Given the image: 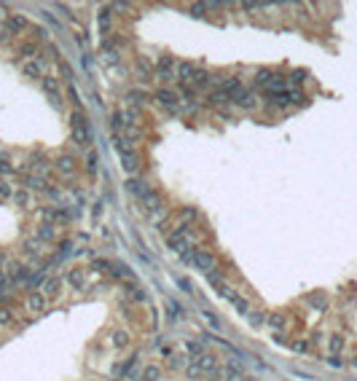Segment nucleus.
<instances>
[{
    "label": "nucleus",
    "mask_w": 357,
    "mask_h": 381,
    "mask_svg": "<svg viewBox=\"0 0 357 381\" xmlns=\"http://www.w3.org/2000/svg\"><path fill=\"white\" fill-rule=\"evenodd\" d=\"M185 373L191 376V378H196V376H218V373H223V368H220L215 354L201 352L199 357H194V360H191V365L185 368Z\"/></svg>",
    "instance_id": "obj_1"
},
{
    "label": "nucleus",
    "mask_w": 357,
    "mask_h": 381,
    "mask_svg": "<svg viewBox=\"0 0 357 381\" xmlns=\"http://www.w3.org/2000/svg\"><path fill=\"white\" fill-rule=\"evenodd\" d=\"M185 263H191L194 269H199L201 274H215L218 271V258L210 253V250H199V247H191L188 253L183 255Z\"/></svg>",
    "instance_id": "obj_2"
},
{
    "label": "nucleus",
    "mask_w": 357,
    "mask_h": 381,
    "mask_svg": "<svg viewBox=\"0 0 357 381\" xmlns=\"http://www.w3.org/2000/svg\"><path fill=\"white\" fill-rule=\"evenodd\" d=\"M70 132H73V140L78 142V145L86 148L91 142V129H89V121L86 116H83L81 110H76L73 116H70Z\"/></svg>",
    "instance_id": "obj_3"
},
{
    "label": "nucleus",
    "mask_w": 357,
    "mask_h": 381,
    "mask_svg": "<svg viewBox=\"0 0 357 381\" xmlns=\"http://www.w3.org/2000/svg\"><path fill=\"white\" fill-rule=\"evenodd\" d=\"M156 100H159V105L161 108H166L170 113H180V94H177L175 89H159L156 91Z\"/></svg>",
    "instance_id": "obj_4"
},
{
    "label": "nucleus",
    "mask_w": 357,
    "mask_h": 381,
    "mask_svg": "<svg viewBox=\"0 0 357 381\" xmlns=\"http://www.w3.org/2000/svg\"><path fill=\"white\" fill-rule=\"evenodd\" d=\"M118 156H121V166H124V169L129 172V175H135L137 172V153L132 150V148H124L121 145V142H118Z\"/></svg>",
    "instance_id": "obj_5"
},
{
    "label": "nucleus",
    "mask_w": 357,
    "mask_h": 381,
    "mask_svg": "<svg viewBox=\"0 0 357 381\" xmlns=\"http://www.w3.org/2000/svg\"><path fill=\"white\" fill-rule=\"evenodd\" d=\"M185 83H188V86H191V89H196V91H199V89H204V86H210V83H212V75L207 73L204 67H196L194 73L188 75V81H185Z\"/></svg>",
    "instance_id": "obj_6"
},
{
    "label": "nucleus",
    "mask_w": 357,
    "mask_h": 381,
    "mask_svg": "<svg viewBox=\"0 0 357 381\" xmlns=\"http://www.w3.org/2000/svg\"><path fill=\"white\" fill-rule=\"evenodd\" d=\"M6 30L11 32V35H16V32H25V30H30V22L22 16V14H11L8 19H6Z\"/></svg>",
    "instance_id": "obj_7"
},
{
    "label": "nucleus",
    "mask_w": 357,
    "mask_h": 381,
    "mask_svg": "<svg viewBox=\"0 0 357 381\" xmlns=\"http://www.w3.org/2000/svg\"><path fill=\"white\" fill-rule=\"evenodd\" d=\"M156 70H159V78H161V81H172V78H175V59H172V56H161L159 65H156Z\"/></svg>",
    "instance_id": "obj_8"
},
{
    "label": "nucleus",
    "mask_w": 357,
    "mask_h": 381,
    "mask_svg": "<svg viewBox=\"0 0 357 381\" xmlns=\"http://www.w3.org/2000/svg\"><path fill=\"white\" fill-rule=\"evenodd\" d=\"M22 75H27V78H43V65H41V59H27V62H22Z\"/></svg>",
    "instance_id": "obj_9"
},
{
    "label": "nucleus",
    "mask_w": 357,
    "mask_h": 381,
    "mask_svg": "<svg viewBox=\"0 0 357 381\" xmlns=\"http://www.w3.org/2000/svg\"><path fill=\"white\" fill-rule=\"evenodd\" d=\"M27 309H30V314H41L43 309H46V295L41 290H35L27 295Z\"/></svg>",
    "instance_id": "obj_10"
},
{
    "label": "nucleus",
    "mask_w": 357,
    "mask_h": 381,
    "mask_svg": "<svg viewBox=\"0 0 357 381\" xmlns=\"http://www.w3.org/2000/svg\"><path fill=\"white\" fill-rule=\"evenodd\" d=\"M229 303L234 306V312L236 314H250V312H253V306H250V301L245 298V295H239V293H231V298H229Z\"/></svg>",
    "instance_id": "obj_11"
},
{
    "label": "nucleus",
    "mask_w": 357,
    "mask_h": 381,
    "mask_svg": "<svg viewBox=\"0 0 357 381\" xmlns=\"http://www.w3.org/2000/svg\"><path fill=\"white\" fill-rule=\"evenodd\" d=\"M41 89L49 94L51 100H59V91H62V89H59V81L51 78V75H43V78H41Z\"/></svg>",
    "instance_id": "obj_12"
},
{
    "label": "nucleus",
    "mask_w": 357,
    "mask_h": 381,
    "mask_svg": "<svg viewBox=\"0 0 357 381\" xmlns=\"http://www.w3.org/2000/svg\"><path fill=\"white\" fill-rule=\"evenodd\" d=\"M231 102L234 105H239V108H245V110H250V108H253V105H255V97H253V94H250V91H236V94H231Z\"/></svg>",
    "instance_id": "obj_13"
},
{
    "label": "nucleus",
    "mask_w": 357,
    "mask_h": 381,
    "mask_svg": "<svg viewBox=\"0 0 357 381\" xmlns=\"http://www.w3.org/2000/svg\"><path fill=\"white\" fill-rule=\"evenodd\" d=\"M59 290H62V279H46V284L41 288V293L46 295V298H54V295H59Z\"/></svg>",
    "instance_id": "obj_14"
},
{
    "label": "nucleus",
    "mask_w": 357,
    "mask_h": 381,
    "mask_svg": "<svg viewBox=\"0 0 357 381\" xmlns=\"http://www.w3.org/2000/svg\"><path fill=\"white\" fill-rule=\"evenodd\" d=\"M166 365H170V371H183L185 365V354H166Z\"/></svg>",
    "instance_id": "obj_15"
},
{
    "label": "nucleus",
    "mask_w": 357,
    "mask_h": 381,
    "mask_svg": "<svg viewBox=\"0 0 357 381\" xmlns=\"http://www.w3.org/2000/svg\"><path fill=\"white\" fill-rule=\"evenodd\" d=\"M65 277H67V282L73 284L76 290H81V288H83V269H70V271L65 274Z\"/></svg>",
    "instance_id": "obj_16"
},
{
    "label": "nucleus",
    "mask_w": 357,
    "mask_h": 381,
    "mask_svg": "<svg viewBox=\"0 0 357 381\" xmlns=\"http://www.w3.org/2000/svg\"><path fill=\"white\" fill-rule=\"evenodd\" d=\"M269 325L274 328V333H285V328H288V317H285V314H271Z\"/></svg>",
    "instance_id": "obj_17"
},
{
    "label": "nucleus",
    "mask_w": 357,
    "mask_h": 381,
    "mask_svg": "<svg viewBox=\"0 0 357 381\" xmlns=\"http://www.w3.org/2000/svg\"><path fill=\"white\" fill-rule=\"evenodd\" d=\"M54 236H57V228H54L51 223H43L41 228H38V239H41V242H51Z\"/></svg>",
    "instance_id": "obj_18"
},
{
    "label": "nucleus",
    "mask_w": 357,
    "mask_h": 381,
    "mask_svg": "<svg viewBox=\"0 0 357 381\" xmlns=\"http://www.w3.org/2000/svg\"><path fill=\"white\" fill-rule=\"evenodd\" d=\"M57 166H59V172H65V175H73V172H76V159L62 156V159L57 161Z\"/></svg>",
    "instance_id": "obj_19"
},
{
    "label": "nucleus",
    "mask_w": 357,
    "mask_h": 381,
    "mask_svg": "<svg viewBox=\"0 0 357 381\" xmlns=\"http://www.w3.org/2000/svg\"><path fill=\"white\" fill-rule=\"evenodd\" d=\"M194 70H196V65H194V62H180V67H177V78H180V81L185 83V81H188V75H191Z\"/></svg>",
    "instance_id": "obj_20"
},
{
    "label": "nucleus",
    "mask_w": 357,
    "mask_h": 381,
    "mask_svg": "<svg viewBox=\"0 0 357 381\" xmlns=\"http://www.w3.org/2000/svg\"><path fill=\"white\" fill-rule=\"evenodd\" d=\"M38 54V43H19V56H35Z\"/></svg>",
    "instance_id": "obj_21"
},
{
    "label": "nucleus",
    "mask_w": 357,
    "mask_h": 381,
    "mask_svg": "<svg viewBox=\"0 0 357 381\" xmlns=\"http://www.w3.org/2000/svg\"><path fill=\"white\" fill-rule=\"evenodd\" d=\"M0 172H3V175H11V172H14V166H11L8 153H3V150H0Z\"/></svg>",
    "instance_id": "obj_22"
},
{
    "label": "nucleus",
    "mask_w": 357,
    "mask_h": 381,
    "mask_svg": "<svg viewBox=\"0 0 357 381\" xmlns=\"http://www.w3.org/2000/svg\"><path fill=\"white\" fill-rule=\"evenodd\" d=\"M341 349H344V338L341 336H330V352H333V357H339Z\"/></svg>",
    "instance_id": "obj_23"
},
{
    "label": "nucleus",
    "mask_w": 357,
    "mask_h": 381,
    "mask_svg": "<svg viewBox=\"0 0 357 381\" xmlns=\"http://www.w3.org/2000/svg\"><path fill=\"white\" fill-rule=\"evenodd\" d=\"M129 301H135V303H142L145 301V293H142L140 288H129V295H126Z\"/></svg>",
    "instance_id": "obj_24"
},
{
    "label": "nucleus",
    "mask_w": 357,
    "mask_h": 381,
    "mask_svg": "<svg viewBox=\"0 0 357 381\" xmlns=\"http://www.w3.org/2000/svg\"><path fill=\"white\" fill-rule=\"evenodd\" d=\"M247 319H250V325H253V328H260V325L266 322V317L260 314V312H250V314H247Z\"/></svg>",
    "instance_id": "obj_25"
},
{
    "label": "nucleus",
    "mask_w": 357,
    "mask_h": 381,
    "mask_svg": "<svg viewBox=\"0 0 357 381\" xmlns=\"http://www.w3.org/2000/svg\"><path fill=\"white\" fill-rule=\"evenodd\" d=\"M140 376H142V381H153V378L159 376V368H156V365H148V368H145V371H142Z\"/></svg>",
    "instance_id": "obj_26"
},
{
    "label": "nucleus",
    "mask_w": 357,
    "mask_h": 381,
    "mask_svg": "<svg viewBox=\"0 0 357 381\" xmlns=\"http://www.w3.org/2000/svg\"><path fill=\"white\" fill-rule=\"evenodd\" d=\"M14 322V312L11 309H0V325H11Z\"/></svg>",
    "instance_id": "obj_27"
},
{
    "label": "nucleus",
    "mask_w": 357,
    "mask_h": 381,
    "mask_svg": "<svg viewBox=\"0 0 357 381\" xmlns=\"http://www.w3.org/2000/svg\"><path fill=\"white\" fill-rule=\"evenodd\" d=\"M166 312H170V319H180V312H183V309L177 306L175 301H170V303H166Z\"/></svg>",
    "instance_id": "obj_28"
},
{
    "label": "nucleus",
    "mask_w": 357,
    "mask_h": 381,
    "mask_svg": "<svg viewBox=\"0 0 357 381\" xmlns=\"http://www.w3.org/2000/svg\"><path fill=\"white\" fill-rule=\"evenodd\" d=\"M108 27H110V11H102L100 14V30L108 32Z\"/></svg>",
    "instance_id": "obj_29"
},
{
    "label": "nucleus",
    "mask_w": 357,
    "mask_h": 381,
    "mask_svg": "<svg viewBox=\"0 0 357 381\" xmlns=\"http://www.w3.org/2000/svg\"><path fill=\"white\" fill-rule=\"evenodd\" d=\"M185 349H188V354H196V357H199V354H201V344H199V341H188Z\"/></svg>",
    "instance_id": "obj_30"
},
{
    "label": "nucleus",
    "mask_w": 357,
    "mask_h": 381,
    "mask_svg": "<svg viewBox=\"0 0 357 381\" xmlns=\"http://www.w3.org/2000/svg\"><path fill=\"white\" fill-rule=\"evenodd\" d=\"M126 341H129V336H124L121 330H118V333H113V344H116V347H124Z\"/></svg>",
    "instance_id": "obj_31"
},
{
    "label": "nucleus",
    "mask_w": 357,
    "mask_h": 381,
    "mask_svg": "<svg viewBox=\"0 0 357 381\" xmlns=\"http://www.w3.org/2000/svg\"><path fill=\"white\" fill-rule=\"evenodd\" d=\"M293 349L295 352H309V341H304V338L301 341H293Z\"/></svg>",
    "instance_id": "obj_32"
},
{
    "label": "nucleus",
    "mask_w": 357,
    "mask_h": 381,
    "mask_svg": "<svg viewBox=\"0 0 357 381\" xmlns=\"http://www.w3.org/2000/svg\"><path fill=\"white\" fill-rule=\"evenodd\" d=\"M204 319H207V322H210L212 328H215V330L220 328V322H218V317H215V314H212V312H204Z\"/></svg>",
    "instance_id": "obj_33"
},
{
    "label": "nucleus",
    "mask_w": 357,
    "mask_h": 381,
    "mask_svg": "<svg viewBox=\"0 0 357 381\" xmlns=\"http://www.w3.org/2000/svg\"><path fill=\"white\" fill-rule=\"evenodd\" d=\"M86 166H89V172H94V169H97V156H94V153H89V159H86Z\"/></svg>",
    "instance_id": "obj_34"
},
{
    "label": "nucleus",
    "mask_w": 357,
    "mask_h": 381,
    "mask_svg": "<svg viewBox=\"0 0 357 381\" xmlns=\"http://www.w3.org/2000/svg\"><path fill=\"white\" fill-rule=\"evenodd\" d=\"M0 196H3V199H6V196H11V185H8L6 180H0Z\"/></svg>",
    "instance_id": "obj_35"
},
{
    "label": "nucleus",
    "mask_w": 357,
    "mask_h": 381,
    "mask_svg": "<svg viewBox=\"0 0 357 381\" xmlns=\"http://www.w3.org/2000/svg\"><path fill=\"white\" fill-rule=\"evenodd\" d=\"M180 218H183V220H194V218H196V209H183Z\"/></svg>",
    "instance_id": "obj_36"
},
{
    "label": "nucleus",
    "mask_w": 357,
    "mask_h": 381,
    "mask_svg": "<svg viewBox=\"0 0 357 381\" xmlns=\"http://www.w3.org/2000/svg\"><path fill=\"white\" fill-rule=\"evenodd\" d=\"M6 284H8V274L0 271V288H6Z\"/></svg>",
    "instance_id": "obj_37"
},
{
    "label": "nucleus",
    "mask_w": 357,
    "mask_h": 381,
    "mask_svg": "<svg viewBox=\"0 0 357 381\" xmlns=\"http://www.w3.org/2000/svg\"><path fill=\"white\" fill-rule=\"evenodd\" d=\"M349 365H352V368H354V371H357V354H354V357H352V360H349Z\"/></svg>",
    "instance_id": "obj_38"
},
{
    "label": "nucleus",
    "mask_w": 357,
    "mask_h": 381,
    "mask_svg": "<svg viewBox=\"0 0 357 381\" xmlns=\"http://www.w3.org/2000/svg\"><path fill=\"white\" fill-rule=\"evenodd\" d=\"M3 11H6V8H3V6H0V19H3V16H6V14H3Z\"/></svg>",
    "instance_id": "obj_39"
}]
</instances>
